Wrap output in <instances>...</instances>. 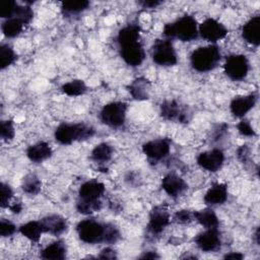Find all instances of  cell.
Here are the masks:
<instances>
[{
	"label": "cell",
	"instance_id": "obj_47",
	"mask_svg": "<svg viewBox=\"0 0 260 260\" xmlns=\"http://www.w3.org/2000/svg\"><path fill=\"white\" fill-rule=\"evenodd\" d=\"M254 238H255V242L257 245H259V228L256 229L255 233H254Z\"/></svg>",
	"mask_w": 260,
	"mask_h": 260
},
{
	"label": "cell",
	"instance_id": "obj_6",
	"mask_svg": "<svg viewBox=\"0 0 260 260\" xmlns=\"http://www.w3.org/2000/svg\"><path fill=\"white\" fill-rule=\"evenodd\" d=\"M151 59L153 63L162 67L175 66L178 63L177 51L169 39H157L151 46Z\"/></svg>",
	"mask_w": 260,
	"mask_h": 260
},
{
	"label": "cell",
	"instance_id": "obj_42",
	"mask_svg": "<svg viewBox=\"0 0 260 260\" xmlns=\"http://www.w3.org/2000/svg\"><path fill=\"white\" fill-rule=\"evenodd\" d=\"M229 126L224 123H221V124H217L215 126V128L213 129L214 131V134H213V139L214 140H218V139H221L222 136H224L226 130H228Z\"/></svg>",
	"mask_w": 260,
	"mask_h": 260
},
{
	"label": "cell",
	"instance_id": "obj_43",
	"mask_svg": "<svg viewBox=\"0 0 260 260\" xmlns=\"http://www.w3.org/2000/svg\"><path fill=\"white\" fill-rule=\"evenodd\" d=\"M138 4L142 7V8H148V9H152V8H156L159 5L162 4L161 1L158 0H141L138 1Z\"/></svg>",
	"mask_w": 260,
	"mask_h": 260
},
{
	"label": "cell",
	"instance_id": "obj_8",
	"mask_svg": "<svg viewBox=\"0 0 260 260\" xmlns=\"http://www.w3.org/2000/svg\"><path fill=\"white\" fill-rule=\"evenodd\" d=\"M250 71V62L244 54H231L223 63L224 74L234 81L244 80Z\"/></svg>",
	"mask_w": 260,
	"mask_h": 260
},
{
	"label": "cell",
	"instance_id": "obj_26",
	"mask_svg": "<svg viewBox=\"0 0 260 260\" xmlns=\"http://www.w3.org/2000/svg\"><path fill=\"white\" fill-rule=\"evenodd\" d=\"M113 154H114L113 146L108 142H101L92 148L90 152V158L94 162L99 164L100 166H103L112 159Z\"/></svg>",
	"mask_w": 260,
	"mask_h": 260
},
{
	"label": "cell",
	"instance_id": "obj_17",
	"mask_svg": "<svg viewBox=\"0 0 260 260\" xmlns=\"http://www.w3.org/2000/svg\"><path fill=\"white\" fill-rule=\"evenodd\" d=\"M106 192L105 184L90 179L82 183L78 189V199L86 201H101Z\"/></svg>",
	"mask_w": 260,
	"mask_h": 260
},
{
	"label": "cell",
	"instance_id": "obj_27",
	"mask_svg": "<svg viewBox=\"0 0 260 260\" xmlns=\"http://www.w3.org/2000/svg\"><path fill=\"white\" fill-rule=\"evenodd\" d=\"M90 6V2L86 0L81 1H66L61 4V12L65 17H73L83 13Z\"/></svg>",
	"mask_w": 260,
	"mask_h": 260
},
{
	"label": "cell",
	"instance_id": "obj_16",
	"mask_svg": "<svg viewBox=\"0 0 260 260\" xmlns=\"http://www.w3.org/2000/svg\"><path fill=\"white\" fill-rule=\"evenodd\" d=\"M161 189L168 196L172 198H178L187 191L188 184L179 175L169 173L161 180Z\"/></svg>",
	"mask_w": 260,
	"mask_h": 260
},
{
	"label": "cell",
	"instance_id": "obj_7",
	"mask_svg": "<svg viewBox=\"0 0 260 260\" xmlns=\"http://www.w3.org/2000/svg\"><path fill=\"white\" fill-rule=\"evenodd\" d=\"M127 108V104L124 102H110L103 106L100 112V120L110 128H121L126 122Z\"/></svg>",
	"mask_w": 260,
	"mask_h": 260
},
{
	"label": "cell",
	"instance_id": "obj_32",
	"mask_svg": "<svg viewBox=\"0 0 260 260\" xmlns=\"http://www.w3.org/2000/svg\"><path fill=\"white\" fill-rule=\"evenodd\" d=\"M103 206L102 200L101 201H86V200H81L78 199L76 202V210L83 214V215H90L94 212H98L101 210Z\"/></svg>",
	"mask_w": 260,
	"mask_h": 260
},
{
	"label": "cell",
	"instance_id": "obj_40",
	"mask_svg": "<svg viewBox=\"0 0 260 260\" xmlns=\"http://www.w3.org/2000/svg\"><path fill=\"white\" fill-rule=\"evenodd\" d=\"M237 156L242 162H246L250 157V149L246 144L241 145L237 150Z\"/></svg>",
	"mask_w": 260,
	"mask_h": 260
},
{
	"label": "cell",
	"instance_id": "obj_44",
	"mask_svg": "<svg viewBox=\"0 0 260 260\" xmlns=\"http://www.w3.org/2000/svg\"><path fill=\"white\" fill-rule=\"evenodd\" d=\"M244 257H245L244 254H242L241 252H230L223 256L224 259H233V260H241Z\"/></svg>",
	"mask_w": 260,
	"mask_h": 260
},
{
	"label": "cell",
	"instance_id": "obj_20",
	"mask_svg": "<svg viewBox=\"0 0 260 260\" xmlns=\"http://www.w3.org/2000/svg\"><path fill=\"white\" fill-rule=\"evenodd\" d=\"M45 234L52 236H61L68 230V222L65 217L60 214H49L41 219Z\"/></svg>",
	"mask_w": 260,
	"mask_h": 260
},
{
	"label": "cell",
	"instance_id": "obj_9",
	"mask_svg": "<svg viewBox=\"0 0 260 260\" xmlns=\"http://www.w3.org/2000/svg\"><path fill=\"white\" fill-rule=\"evenodd\" d=\"M160 117L170 122L186 124L191 119V112L187 106L177 100H165L159 106Z\"/></svg>",
	"mask_w": 260,
	"mask_h": 260
},
{
	"label": "cell",
	"instance_id": "obj_12",
	"mask_svg": "<svg viewBox=\"0 0 260 260\" xmlns=\"http://www.w3.org/2000/svg\"><path fill=\"white\" fill-rule=\"evenodd\" d=\"M170 222L171 214L168 209L162 205L154 206L149 212L146 229L149 235L157 237L167 229Z\"/></svg>",
	"mask_w": 260,
	"mask_h": 260
},
{
	"label": "cell",
	"instance_id": "obj_41",
	"mask_svg": "<svg viewBox=\"0 0 260 260\" xmlns=\"http://www.w3.org/2000/svg\"><path fill=\"white\" fill-rule=\"evenodd\" d=\"M98 258H100V259H116L117 252H116V250H114L111 247H106L100 252Z\"/></svg>",
	"mask_w": 260,
	"mask_h": 260
},
{
	"label": "cell",
	"instance_id": "obj_31",
	"mask_svg": "<svg viewBox=\"0 0 260 260\" xmlns=\"http://www.w3.org/2000/svg\"><path fill=\"white\" fill-rule=\"evenodd\" d=\"M17 59V54L13 48L8 44H2L0 46V68L4 70L14 64Z\"/></svg>",
	"mask_w": 260,
	"mask_h": 260
},
{
	"label": "cell",
	"instance_id": "obj_29",
	"mask_svg": "<svg viewBox=\"0 0 260 260\" xmlns=\"http://www.w3.org/2000/svg\"><path fill=\"white\" fill-rule=\"evenodd\" d=\"M87 85L82 79H72L61 86V91L68 96H79L86 92Z\"/></svg>",
	"mask_w": 260,
	"mask_h": 260
},
{
	"label": "cell",
	"instance_id": "obj_11",
	"mask_svg": "<svg viewBox=\"0 0 260 260\" xmlns=\"http://www.w3.org/2000/svg\"><path fill=\"white\" fill-rule=\"evenodd\" d=\"M228 32L229 30L226 26L213 17H208L198 24V35L211 44H215L224 39Z\"/></svg>",
	"mask_w": 260,
	"mask_h": 260
},
{
	"label": "cell",
	"instance_id": "obj_25",
	"mask_svg": "<svg viewBox=\"0 0 260 260\" xmlns=\"http://www.w3.org/2000/svg\"><path fill=\"white\" fill-rule=\"evenodd\" d=\"M18 232L28 241L34 243H38L42 235L45 234L41 220H29L25 223H22L18 228Z\"/></svg>",
	"mask_w": 260,
	"mask_h": 260
},
{
	"label": "cell",
	"instance_id": "obj_15",
	"mask_svg": "<svg viewBox=\"0 0 260 260\" xmlns=\"http://www.w3.org/2000/svg\"><path fill=\"white\" fill-rule=\"evenodd\" d=\"M257 101V92L237 95L230 103V112L235 118L243 119L255 107Z\"/></svg>",
	"mask_w": 260,
	"mask_h": 260
},
{
	"label": "cell",
	"instance_id": "obj_34",
	"mask_svg": "<svg viewBox=\"0 0 260 260\" xmlns=\"http://www.w3.org/2000/svg\"><path fill=\"white\" fill-rule=\"evenodd\" d=\"M121 238L120 230L111 222H107L106 224V235H105V244L113 245L116 244Z\"/></svg>",
	"mask_w": 260,
	"mask_h": 260
},
{
	"label": "cell",
	"instance_id": "obj_10",
	"mask_svg": "<svg viewBox=\"0 0 260 260\" xmlns=\"http://www.w3.org/2000/svg\"><path fill=\"white\" fill-rule=\"evenodd\" d=\"M142 152L149 162L156 165L167 158L171 152V140L169 138H156L142 144Z\"/></svg>",
	"mask_w": 260,
	"mask_h": 260
},
{
	"label": "cell",
	"instance_id": "obj_46",
	"mask_svg": "<svg viewBox=\"0 0 260 260\" xmlns=\"http://www.w3.org/2000/svg\"><path fill=\"white\" fill-rule=\"evenodd\" d=\"M8 208H9V209L11 210V212H13V213H20V211L22 210V205H21L19 202H15V203H13V204H10Z\"/></svg>",
	"mask_w": 260,
	"mask_h": 260
},
{
	"label": "cell",
	"instance_id": "obj_30",
	"mask_svg": "<svg viewBox=\"0 0 260 260\" xmlns=\"http://www.w3.org/2000/svg\"><path fill=\"white\" fill-rule=\"evenodd\" d=\"M21 189L27 195H37L41 192L42 181L37 175L28 174L22 179Z\"/></svg>",
	"mask_w": 260,
	"mask_h": 260
},
{
	"label": "cell",
	"instance_id": "obj_38",
	"mask_svg": "<svg viewBox=\"0 0 260 260\" xmlns=\"http://www.w3.org/2000/svg\"><path fill=\"white\" fill-rule=\"evenodd\" d=\"M16 225L8 220V219H5V218H2L1 221H0V236L2 238H8V237H11L13 236L15 233H16Z\"/></svg>",
	"mask_w": 260,
	"mask_h": 260
},
{
	"label": "cell",
	"instance_id": "obj_19",
	"mask_svg": "<svg viewBox=\"0 0 260 260\" xmlns=\"http://www.w3.org/2000/svg\"><path fill=\"white\" fill-rule=\"evenodd\" d=\"M260 16L254 15L249 18L241 28L242 39L251 46L258 47L260 44Z\"/></svg>",
	"mask_w": 260,
	"mask_h": 260
},
{
	"label": "cell",
	"instance_id": "obj_22",
	"mask_svg": "<svg viewBox=\"0 0 260 260\" xmlns=\"http://www.w3.org/2000/svg\"><path fill=\"white\" fill-rule=\"evenodd\" d=\"M127 89L136 101H146L150 96L151 83L145 77H137L128 84Z\"/></svg>",
	"mask_w": 260,
	"mask_h": 260
},
{
	"label": "cell",
	"instance_id": "obj_28",
	"mask_svg": "<svg viewBox=\"0 0 260 260\" xmlns=\"http://www.w3.org/2000/svg\"><path fill=\"white\" fill-rule=\"evenodd\" d=\"M24 25L25 24L18 18L5 19L1 25L2 34L4 35L5 38H8V39L16 38L22 32Z\"/></svg>",
	"mask_w": 260,
	"mask_h": 260
},
{
	"label": "cell",
	"instance_id": "obj_5",
	"mask_svg": "<svg viewBox=\"0 0 260 260\" xmlns=\"http://www.w3.org/2000/svg\"><path fill=\"white\" fill-rule=\"evenodd\" d=\"M107 222H101L94 218H85L76 224L78 239L89 245L105 243Z\"/></svg>",
	"mask_w": 260,
	"mask_h": 260
},
{
	"label": "cell",
	"instance_id": "obj_18",
	"mask_svg": "<svg viewBox=\"0 0 260 260\" xmlns=\"http://www.w3.org/2000/svg\"><path fill=\"white\" fill-rule=\"evenodd\" d=\"M229 197L228 185L224 183H215L209 187L203 196V202L209 206H218L226 202Z\"/></svg>",
	"mask_w": 260,
	"mask_h": 260
},
{
	"label": "cell",
	"instance_id": "obj_36",
	"mask_svg": "<svg viewBox=\"0 0 260 260\" xmlns=\"http://www.w3.org/2000/svg\"><path fill=\"white\" fill-rule=\"evenodd\" d=\"M12 198H13V190L11 186L9 184L2 182L1 183V201H0L1 208H8Z\"/></svg>",
	"mask_w": 260,
	"mask_h": 260
},
{
	"label": "cell",
	"instance_id": "obj_45",
	"mask_svg": "<svg viewBox=\"0 0 260 260\" xmlns=\"http://www.w3.org/2000/svg\"><path fill=\"white\" fill-rule=\"evenodd\" d=\"M139 258H142V259H156V258H159V255L154 251H147V252H144V254L141 255Z\"/></svg>",
	"mask_w": 260,
	"mask_h": 260
},
{
	"label": "cell",
	"instance_id": "obj_21",
	"mask_svg": "<svg viewBox=\"0 0 260 260\" xmlns=\"http://www.w3.org/2000/svg\"><path fill=\"white\" fill-rule=\"evenodd\" d=\"M25 154L30 161L40 164L52 156L53 149L48 142L39 141L29 145L25 150Z\"/></svg>",
	"mask_w": 260,
	"mask_h": 260
},
{
	"label": "cell",
	"instance_id": "obj_23",
	"mask_svg": "<svg viewBox=\"0 0 260 260\" xmlns=\"http://www.w3.org/2000/svg\"><path fill=\"white\" fill-rule=\"evenodd\" d=\"M67 256V246L62 240H57L47 245L41 251V257L46 260H63Z\"/></svg>",
	"mask_w": 260,
	"mask_h": 260
},
{
	"label": "cell",
	"instance_id": "obj_1",
	"mask_svg": "<svg viewBox=\"0 0 260 260\" xmlns=\"http://www.w3.org/2000/svg\"><path fill=\"white\" fill-rule=\"evenodd\" d=\"M141 27L138 23H128L117 35L120 56L130 67H139L145 60V50L140 41Z\"/></svg>",
	"mask_w": 260,
	"mask_h": 260
},
{
	"label": "cell",
	"instance_id": "obj_39",
	"mask_svg": "<svg viewBox=\"0 0 260 260\" xmlns=\"http://www.w3.org/2000/svg\"><path fill=\"white\" fill-rule=\"evenodd\" d=\"M17 4L18 3L15 2V1H8V2L4 3V5L1 8L0 16L4 19L11 18L13 16V13H14V10H15Z\"/></svg>",
	"mask_w": 260,
	"mask_h": 260
},
{
	"label": "cell",
	"instance_id": "obj_37",
	"mask_svg": "<svg viewBox=\"0 0 260 260\" xmlns=\"http://www.w3.org/2000/svg\"><path fill=\"white\" fill-rule=\"evenodd\" d=\"M173 220L179 224H188L194 220V212L189 209L177 210L173 216Z\"/></svg>",
	"mask_w": 260,
	"mask_h": 260
},
{
	"label": "cell",
	"instance_id": "obj_14",
	"mask_svg": "<svg viewBox=\"0 0 260 260\" xmlns=\"http://www.w3.org/2000/svg\"><path fill=\"white\" fill-rule=\"evenodd\" d=\"M225 155L220 148H212L206 151H202L197 155V165L209 173L218 172L224 162Z\"/></svg>",
	"mask_w": 260,
	"mask_h": 260
},
{
	"label": "cell",
	"instance_id": "obj_24",
	"mask_svg": "<svg viewBox=\"0 0 260 260\" xmlns=\"http://www.w3.org/2000/svg\"><path fill=\"white\" fill-rule=\"evenodd\" d=\"M194 220H196L204 229H215L219 225L218 216L209 206L204 209L194 211Z\"/></svg>",
	"mask_w": 260,
	"mask_h": 260
},
{
	"label": "cell",
	"instance_id": "obj_33",
	"mask_svg": "<svg viewBox=\"0 0 260 260\" xmlns=\"http://www.w3.org/2000/svg\"><path fill=\"white\" fill-rule=\"evenodd\" d=\"M1 139L5 142H9L13 140L15 136V129L13 122L11 120H2L1 122V130H0Z\"/></svg>",
	"mask_w": 260,
	"mask_h": 260
},
{
	"label": "cell",
	"instance_id": "obj_2",
	"mask_svg": "<svg viewBox=\"0 0 260 260\" xmlns=\"http://www.w3.org/2000/svg\"><path fill=\"white\" fill-rule=\"evenodd\" d=\"M162 35L169 40H179L181 42H192L197 39L198 23L194 16L185 14L172 22L164 25Z\"/></svg>",
	"mask_w": 260,
	"mask_h": 260
},
{
	"label": "cell",
	"instance_id": "obj_13",
	"mask_svg": "<svg viewBox=\"0 0 260 260\" xmlns=\"http://www.w3.org/2000/svg\"><path fill=\"white\" fill-rule=\"evenodd\" d=\"M194 243L199 250L205 253L216 252L221 248V237L218 228L205 229L197 234Z\"/></svg>",
	"mask_w": 260,
	"mask_h": 260
},
{
	"label": "cell",
	"instance_id": "obj_35",
	"mask_svg": "<svg viewBox=\"0 0 260 260\" xmlns=\"http://www.w3.org/2000/svg\"><path fill=\"white\" fill-rule=\"evenodd\" d=\"M238 132L245 137H255L257 135L256 130L252 126L251 122L245 118L241 119V121L237 124Z\"/></svg>",
	"mask_w": 260,
	"mask_h": 260
},
{
	"label": "cell",
	"instance_id": "obj_4",
	"mask_svg": "<svg viewBox=\"0 0 260 260\" xmlns=\"http://www.w3.org/2000/svg\"><path fill=\"white\" fill-rule=\"evenodd\" d=\"M221 60V52L218 46L211 44L195 49L190 55L191 67L200 73L215 69Z\"/></svg>",
	"mask_w": 260,
	"mask_h": 260
},
{
	"label": "cell",
	"instance_id": "obj_3",
	"mask_svg": "<svg viewBox=\"0 0 260 260\" xmlns=\"http://www.w3.org/2000/svg\"><path fill=\"white\" fill-rule=\"evenodd\" d=\"M95 134V129L88 124L67 123L59 124L54 131L55 140L62 145H70L77 141H84L91 138Z\"/></svg>",
	"mask_w": 260,
	"mask_h": 260
}]
</instances>
